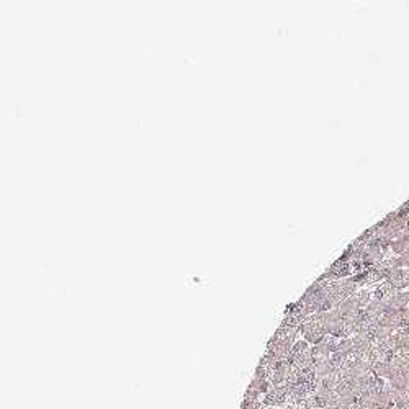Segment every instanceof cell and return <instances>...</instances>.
<instances>
[{
    "instance_id": "cell-1",
    "label": "cell",
    "mask_w": 409,
    "mask_h": 409,
    "mask_svg": "<svg viewBox=\"0 0 409 409\" xmlns=\"http://www.w3.org/2000/svg\"><path fill=\"white\" fill-rule=\"evenodd\" d=\"M290 388H280V386H273L267 391V396L263 400V405L265 406H282L287 398L290 396Z\"/></svg>"
},
{
    "instance_id": "cell-2",
    "label": "cell",
    "mask_w": 409,
    "mask_h": 409,
    "mask_svg": "<svg viewBox=\"0 0 409 409\" xmlns=\"http://www.w3.org/2000/svg\"><path fill=\"white\" fill-rule=\"evenodd\" d=\"M280 409H290V408H280Z\"/></svg>"
}]
</instances>
